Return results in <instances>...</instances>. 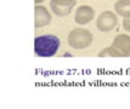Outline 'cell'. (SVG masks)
I'll list each match as a JSON object with an SVG mask.
<instances>
[{"instance_id": "1", "label": "cell", "mask_w": 130, "mask_h": 109, "mask_svg": "<svg viewBox=\"0 0 130 109\" xmlns=\"http://www.w3.org/2000/svg\"><path fill=\"white\" fill-rule=\"evenodd\" d=\"M60 39L55 35H40L34 40V51L39 57H52L60 49Z\"/></svg>"}]
</instances>
